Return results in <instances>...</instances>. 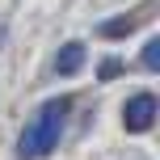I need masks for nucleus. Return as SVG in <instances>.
I'll list each match as a JSON object with an SVG mask.
<instances>
[{
  "label": "nucleus",
  "instance_id": "obj_1",
  "mask_svg": "<svg viewBox=\"0 0 160 160\" xmlns=\"http://www.w3.org/2000/svg\"><path fill=\"white\" fill-rule=\"evenodd\" d=\"M63 118H68V97L42 101L38 114H34V118L25 122V131H21V143H17L21 160H42V156L55 152L59 135H63Z\"/></svg>",
  "mask_w": 160,
  "mask_h": 160
},
{
  "label": "nucleus",
  "instance_id": "obj_2",
  "mask_svg": "<svg viewBox=\"0 0 160 160\" xmlns=\"http://www.w3.org/2000/svg\"><path fill=\"white\" fill-rule=\"evenodd\" d=\"M122 122H127L131 135H143V131L156 122V97L152 93H135L127 105H122Z\"/></svg>",
  "mask_w": 160,
  "mask_h": 160
},
{
  "label": "nucleus",
  "instance_id": "obj_3",
  "mask_svg": "<svg viewBox=\"0 0 160 160\" xmlns=\"http://www.w3.org/2000/svg\"><path fill=\"white\" fill-rule=\"evenodd\" d=\"M80 68H84V42H63L55 55V72L59 76H76Z\"/></svg>",
  "mask_w": 160,
  "mask_h": 160
},
{
  "label": "nucleus",
  "instance_id": "obj_4",
  "mask_svg": "<svg viewBox=\"0 0 160 160\" xmlns=\"http://www.w3.org/2000/svg\"><path fill=\"white\" fill-rule=\"evenodd\" d=\"M131 30H135V17H114V21H101V25H97L101 38H127Z\"/></svg>",
  "mask_w": 160,
  "mask_h": 160
},
{
  "label": "nucleus",
  "instance_id": "obj_5",
  "mask_svg": "<svg viewBox=\"0 0 160 160\" xmlns=\"http://www.w3.org/2000/svg\"><path fill=\"white\" fill-rule=\"evenodd\" d=\"M143 68H148V72H160V38H152L143 47Z\"/></svg>",
  "mask_w": 160,
  "mask_h": 160
},
{
  "label": "nucleus",
  "instance_id": "obj_6",
  "mask_svg": "<svg viewBox=\"0 0 160 160\" xmlns=\"http://www.w3.org/2000/svg\"><path fill=\"white\" fill-rule=\"evenodd\" d=\"M114 76H122V59H105L101 63V80H114Z\"/></svg>",
  "mask_w": 160,
  "mask_h": 160
}]
</instances>
